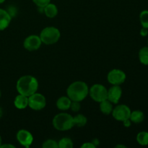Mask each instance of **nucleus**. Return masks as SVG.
Listing matches in <instances>:
<instances>
[{
  "mask_svg": "<svg viewBox=\"0 0 148 148\" xmlns=\"http://www.w3.org/2000/svg\"><path fill=\"white\" fill-rule=\"evenodd\" d=\"M7 12L9 13V14L11 16V17H14V16L17 14V8L13 7V6H10V7H8V10H7Z\"/></svg>",
  "mask_w": 148,
  "mask_h": 148,
  "instance_id": "nucleus-26",
  "label": "nucleus"
},
{
  "mask_svg": "<svg viewBox=\"0 0 148 148\" xmlns=\"http://www.w3.org/2000/svg\"><path fill=\"white\" fill-rule=\"evenodd\" d=\"M4 1H5V0H0V4H2Z\"/></svg>",
  "mask_w": 148,
  "mask_h": 148,
  "instance_id": "nucleus-34",
  "label": "nucleus"
},
{
  "mask_svg": "<svg viewBox=\"0 0 148 148\" xmlns=\"http://www.w3.org/2000/svg\"><path fill=\"white\" fill-rule=\"evenodd\" d=\"M46 106V99L43 95L37 92L28 97V106L34 111H40Z\"/></svg>",
  "mask_w": 148,
  "mask_h": 148,
  "instance_id": "nucleus-6",
  "label": "nucleus"
},
{
  "mask_svg": "<svg viewBox=\"0 0 148 148\" xmlns=\"http://www.w3.org/2000/svg\"><path fill=\"white\" fill-rule=\"evenodd\" d=\"M74 146L73 142L70 138L64 137L58 142V147L59 148H72Z\"/></svg>",
  "mask_w": 148,
  "mask_h": 148,
  "instance_id": "nucleus-21",
  "label": "nucleus"
},
{
  "mask_svg": "<svg viewBox=\"0 0 148 148\" xmlns=\"http://www.w3.org/2000/svg\"><path fill=\"white\" fill-rule=\"evenodd\" d=\"M14 105L17 109H25L28 106V97L19 94L14 98Z\"/></svg>",
  "mask_w": 148,
  "mask_h": 148,
  "instance_id": "nucleus-13",
  "label": "nucleus"
},
{
  "mask_svg": "<svg viewBox=\"0 0 148 148\" xmlns=\"http://www.w3.org/2000/svg\"><path fill=\"white\" fill-rule=\"evenodd\" d=\"M126 78L125 72L119 69H112L107 75V80L112 85H120L125 82Z\"/></svg>",
  "mask_w": 148,
  "mask_h": 148,
  "instance_id": "nucleus-8",
  "label": "nucleus"
},
{
  "mask_svg": "<svg viewBox=\"0 0 148 148\" xmlns=\"http://www.w3.org/2000/svg\"><path fill=\"white\" fill-rule=\"evenodd\" d=\"M33 1L38 7L43 8L51 2V0H33Z\"/></svg>",
  "mask_w": 148,
  "mask_h": 148,
  "instance_id": "nucleus-24",
  "label": "nucleus"
},
{
  "mask_svg": "<svg viewBox=\"0 0 148 148\" xmlns=\"http://www.w3.org/2000/svg\"><path fill=\"white\" fill-rule=\"evenodd\" d=\"M130 119L131 120L132 122L134 124H140L142 123L145 119V114L144 113L140 110H136V111H132L130 114Z\"/></svg>",
  "mask_w": 148,
  "mask_h": 148,
  "instance_id": "nucleus-17",
  "label": "nucleus"
},
{
  "mask_svg": "<svg viewBox=\"0 0 148 148\" xmlns=\"http://www.w3.org/2000/svg\"><path fill=\"white\" fill-rule=\"evenodd\" d=\"M73 121H74V126H76L78 127H82L86 125L87 122H88V119H87L86 116H84L83 114H77L73 117Z\"/></svg>",
  "mask_w": 148,
  "mask_h": 148,
  "instance_id": "nucleus-19",
  "label": "nucleus"
},
{
  "mask_svg": "<svg viewBox=\"0 0 148 148\" xmlns=\"http://www.w3.org/2000/svg\"><path fill=\"white\" fill-rule=\"evenodd\" d=\"M81 105L79 101H72L70 105V109L74 112H78L80 110Z\"/></svg>",
  "mask_w": 148,
  "mask_h": 148,
  "instance_id": "nucleus-25",
  "label": "nucleus"
},
{
  "mask_svg": "<svg viewBox=\"0 0 148 148\" xmlns=\"http://www.w3.org/2000/svg\"><path fill=\"white\" fill-rule=\"evenodd\" d=\"M115 147H116V148H118V147H123V148H126L127 147H126L125 145H118L116 146Z\"/></svg>",
  "mask_w": 148,
  "mask_h": 148,
  "instance_id": "nucleus-31",
  "label": "nucleus"
},
{
  "mask_svg": "<svg viewBox=\"0 0 148 148\" xmlns=\"http://www.w3.org/2000/svg\"><path fill=\"white\" fill-rule=\"evenodd\" d=\"M1 144H2V139H1V136H0V146L1 145Z\"/></svg>",
  "mask_w": 148,
  "mask_h": 148,
  "instance_id": "nucleus-33",
  "label": "nucleus"
},
{
  "mask_svg": "<svg viewBox=\"0 0 148 148\" xmlns=\"http://www.w3.org/2000/svg\"><path fill=\"white\" fill-rule=\"evenodd\" d=\"M1 90H0V98H1Z\"/></svg>",
  "mask_w": 148,
  "mask_h": 148,
  "instance_id": "nucleus-35",
  "label": "nucleus"
},
{
  "mask_svg": "<svg viewBox=\"0 0 148 148\" xmlns=\"http://www.w3.org/2000/svg\"><path fill=\"white\" fill-rule=\"evenodd\" d=\"M89 94V88L85 82L75 81L66 89V95L72 101H83Z\"/></svg>",
  "mask_w": 148,
  "mask_h": 148,
  "instance_id": "nucleus-2",
  "label": "nucleus"
},
{
  "mask_svg": "<svg viewBox=\"0 0 148 148\" xmlns=\"http://www.w3.org/2000/svg\"><path fill=\"white\" fill-rule=\"evenodd\" d=\"M113 109V103L108 99L104 100V101L100 102V111L105 115H109L112 113Z\"/></svg>",
  "mask_w": 148,
  "mask_h": 148,
  "instance_id": "nucleus-16",
  "label": "nucleus"
},
{
  "mask_svg": "<svg viewBox=\"0 0 148 148\" xmlns=\"http://www.w3.org/2000/svg\"><path fill=\"white\" fill-rule=\"evenodd\" d=\"M3 115V111H2V108L0 107V118H1V116H2Z\"/></svg>",
  "mask_w": 148,
  "mask_h": 148,
  "instance_id": "nucleus-32",
  "label": "nucleus"
},
{
  "mask_svg": "<svg viewBox=\"0 0 148 148\" xmlns=\"http://www.w3.org/2000/svg\"><path fill=\"white\" fill-rule=\"evenodd\" d=\"M122 95V89L119 85H113L108 90L107 99L112 103H118Z\"/></svg>",
  "mask_w": 148,
  "mask_h": 148,
  "instance_id": "nucleus-11",
  "label": "nucleus"
},
{
  "mask_svg": "<svg viewBox=\"0 0 148 148\" xmlns=\"http://www.w3.org/2000/svg\"><path fill=\"white\" fill-rule=\"evenodd\" d=\"M147 46H148V40H147Z\"/></svg>",
  "mask_w": 148,
  "mask_h": 148,
  "instance_id": "nucleus-36",
  "label": "nucleus"
},
{
  "mask_svg": "<svg viewBox=\"0 0 148 148\" xmlns=\"http://www.w3.org/2000/svg\"><path fill=\"white\" fill-rule=\"evenodd\" d=\"M16 88L19 94L29 97L37 92L38 89V82L35 77L24 75L17 81Z\"/></svg>",
  "mask_w": 148,
  "mask_h": 148,
  "instance_id": "nucleus-1",
  "label": "nucleus"
},
{
  "mask_svg": "<svg viewBox=\"0 0 148 148\" xmlns=\"http://www.w3.org/2000/svg\"><path fill=\"white\" fill-rule=\"evenodd\" d=\"M43 12L49 18H53L58 14V8L54 4L49 3V4L43 7Z\"/></svg>",
  "mask_w": 148,
  "mask_h": 148,
  "instance_id": "nucleus-15",
  "label": "nucleus"
},
{
  "mask_svg": "<svg viewBox=\"0 0 148 148\" xmlns=\"http://www.w3.org/2000/svg\"><path fill=\"white\" fill-rule=\"evenodd\" d=\"M6 148V147H12V148H14V146L12 145H10V144H4V145H2L1 144V145L0 146V148Z\"/></svg>",
  "mask_w": 148,
  "mask_h": 148,
  "instance_id": "nucleus-30",
  "label": "nucleus"
},
{
  "mask_svg": "<svg viewBox=\"0 0 148 148\" xmlns=\"http://www.w3.org/2000/svg\"><path fill=\"white\" fill-rule=\"evenodd\" d=\"M71 103L72 101L69 97L62 96L56 101V107L62 111H66L70 108Z\"/></svg>",
  "mask_w": 148,
  "mask_h": 148,
  "instance_id": "nucleus-14",
  "label": "nucleus"
},
{
  "mask_svg": "<svg viewBox=\"0 0 148 148\" xmlns=\"http://www.w3.org/2000/svg\"><path fill=\"white\" fill-rule=\"evenodd\" d=\"M123 122V124H124V126L125 127H131L132 125V121L130 119H126L124 120V121H122Z\"/></svg>",
  "mask_w": 148,
  "mask_h": 148,
  "instance_id": "nucleus-29",
  "label": "nucleus"
},
{
  "mask_svg": "<svg viewBox=\"0 0 148 148\" xmlns=\"http://www.w3.org/2000/svg\"><path fill=\"white\" fill-rule=\"evenodd\" d=\"M148 35V29L145 28V27H142L140 30V36L143 37H145Z\"/></svg>",
  "mask_w": 148,
  "mask_h": 148,
  "instance_id": "nucleus-28",
  "label": "nucleus"
},
{
  "mask_svg": "<svg viewBox=\"0 0 148 148\" xmlns=\"http://www.w3.org/2000/svg\"><path fill=\"white\" fill-rule=\"evenodd\" d=\"M43 148H58V143L53 140H47L42 144Z\"/></svg>",
  "mask_w": 148,
  "mask_h": 148,
  "instance_id": "nucleus-23",
  "label": "nucleus"
},
{
  "mask_svg": "<svg viewBox=\"0 0 148 148\" xmlns=\"http://www.w3.org/2000/svg\"><path fill=\"white\" fill-rule=\"evenodd\" d=\"M140 20L143 27L148 29V10H143L140 12Z\"/></svg>",
  "mask_w": 148,
  "mask_h": 148,
  "instance_id": "nucleus-22",
  "label": "nucleus"
},
{
  "mask_svg": "<svg viewBox=\"0 0 148 148\" xmlns=\"http://www.w3.org/2000/svg\"><path fill=\"white\" fill-rule=\"evenodd\" d=\"M139 60L140 63L144 65H148V46H144L140 50L138 53Z\"/></svg>",
  "mask_w": 148,
  "mask_h": 148,
  "instance_id": "nucleus-18",
  "label": "nucleus"
},
{
  "mask_svg": "<svg viewBox=\"0 0 148 148\" xmlns=\"http://www.w3.org/2000/svg\"><path fill=\"white\" fill-rule=\"evenodd\" d=\"M41 39L40 36L36 35H31L29 36L25 39L23 42V46L26 50L29 51H36L41 46L42 44Z\"/></svg>",
  "mask_w": 148,
  "mask_h": 148,
  "instance_id": "nucleus-9",
  "label": "nucleus"
},
{
  "mask_svg": "<svg viewBox=\"0 0 148 148\" xmlns=\"http://www.w3.org/2000/svg\"><path fill=\"white\" fill-rule=\"evenodd\" d=\"M52 124L58 131H67L74 127L73 116L67 113H60L53 117Z\"/></svg>",
  "mask_w": 148,
  "mask_h": 148,
  "instance_id": "nucleus-3",
  "label": "nucleus"
},
{
  "mask_svg": "<svg viewBox=\"0 0 148 148\" xmlns=\"http://www.w3.org/2000/svg\"><path fill=\"white\" fill-rule=\"evenodd\" d=\"M82 148H95V145L92 143H85L81 146Z\"/></svg>",
  "mask_w": 148,
  "mask_h": 148,
  "instance_id": "nucleus-27",
  "label": "nucleus"
},
{
  "mask_svg": "<svg viewBox=\"0 0 148 148\" xmlns=\"http://www.w3.org/2000/svg\"><path fill=\"white\" fill-rule=\"evenodd\" d=\"M60 37L61 33L59 30L53 26L43 28L40 34L42 43L46 45H53L57 43Z\"/></svg>",
  "mask_w": 148,
  "mask_h": 148,
  "instance_id": "nucleus-4",
  "label": "nucleus"
},
{
  "mask_svg": "<svg viewBox=\"0 0 148 148\" xmlns=\"http://www.w3.org/2000/svg\"><path fill=\"white\" fill-rule=\"evenodd\" d=\"M12 17L7 10L0 8V31L4 30L10 25Z\"/></svg>",
  "mask_w": 148,
  "mask_h": 148,
  "instance_id": "nucleus-12",
  "label": "nucleus"
},
{
  "mask_svg": "<svg viewBox=\"0 0 148 148\" xmlns=\"http://www.w3.org/2000/svg\"><path fill=\"white\" fill-rule=\"evenodd\" d=\"M137 142L139 145L142 146L148 145V132L145 131L140 132L137 134L136 137Z\"/></svg>",
  "mask_w": 148,
  "mask_h": 148,
  "instance_id": "nucleus-20",
  "label": "nucleus"
},
{
  "mask_svg": "<svg viewBox=\"0 0 148 148\" xmlns=\"http://www.w3.org/2000/svg\"><path fill=\"white\" fill-rule=\"evenodd\" d=\"M131 112V109H130L128 106L121 104V105L116 106L113 109L111 114H112L114 119L122 122L124 120L130 119Z\"/></svg>",
  "mask_w": 148,
  "mask_h": 148,
  "instance_id": "nucleus-7",
  "label": "nucleus"
},
{
  "mask_svg": "<svg viewBox=\"0 0 148 148\" xmlns=\"http://www.w3.org/2000/svg\"><path fill=\"white\" fill-rule=\"evenodd\" d=\"M17 141L25 147H29L33 142V136L26 130H20L16 134Z\"/></svg>",
  "mask_w": 148,
  "mask_h": 148,
  "instance_id": "nucleus-10",
  "label": "nucleus"
},
{
  "mask_svg": "<svg viewBox=\"0 0 148 148\" xmlns=\"http://www.w3.org/2000/svg\"><path fill=\"white\" fill-rule=\"evenodd\" d=\"M89 94L94 101L100 103L107 99L108 90L101 84H95L89 89Z\"/></svg>",
  "mask_w": 148,
  "mask_h": 148,
  "instance_id": "nucleus-5",
  "label": "nucleus"
}]
</instances>
